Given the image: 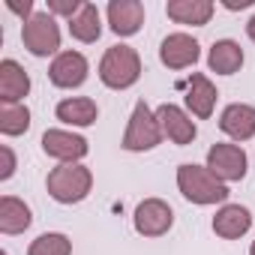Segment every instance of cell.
Listing matches in <instances>:
<instances>
[{
  "instance_id": "1",
  "label": "cell",
  "mask_w": 255,
  "mask_h": 255,
  "mask_svg": "<svg viewBox=\"0 0 255 255\" xmlns=\"http://www.w3.org/2000/svg\"><path fill=\"white\" fill-rule=\"evenodd\" d=\"M45 189L54 201L60 204H78L90 195L93 189V174L87 165L81 162H63L57 168H51L48 180H45Z\"/></svg>"
},
{
  "instance_id": "2",
  "label": "cell",
  "mask_w": 255,
  "mask_h": 255,
  "mask_svg": "<svg viewBox=\"0 0 255 255\" xmlns=\"http://www.w3.org/2000/svg\"><path fill=\"white\" fill-rule=\"evenodd\" d=\"M177 189L192 204H222L228 198V186L210 174L207 165H180L177 168Z\"/></svg>"
},
{
  "instance_id": "3",
  "label": "cell",
  "mask_w": 255,
  "mask_h": 255,
  "mask_svg": "<svg viewBox=\"0 0 255 255\" xmlns=\"http://www.w3.org/2000/svg\"><path fill=\"white\" fill-rule=\"evenodd\" d=\"M99 78L111 90H126L141 78V57L132 45H111L99 60Z\"/></svg>"
},
{
  "instance_id": "4",
  "label": "cell",
  "mask_w": 255,
  "mask_h": 255,
  "mask_svg": "<svg viewBox=\"0 0 255 255\" xmlns=\"http://www.w3.org/2000/svg\"><path fill=\"white\" fill-rule=\"evenodd\" d=\"M162 138L165 135H162V126H159L156 111H150V105L144 99L135 102L132 117H129V126H126V132H123V150H132V153L153 150Z\"/></svg>"
},
{
  "instance_id": "5",
  "label": "cell",
  "mask_w": 255,
  "mask_h": 255,
  "mask_svg": "<svg viewBox=\"0 0 255 255\" xmlns=\"http://www.w3.org/2000/svg\"><path fill=\"white\" fill-rule=\"evenodd\" d=\"M21 42L30 54L36 57H48V54H57L60 48V27L54 21V15L45 9V12H33L24 27H21Z\"/></svg>"
},
{
  "instance_id": "6",
  "label": "cell",
  "mask_w": 255,
  "mask_h": 255,
  "mask_svg": "<svg viewBox=\"0 0 255 255\" xmlns=\"http://www.w3.org/2000/svg\"><path fill=\"white\" fill-rule=\"evenodd\" d=\"M207 168L213 177H219L222 183H234L246 177V153L240 144H213L207 150Z\"/></svg>"
},
{
  "instance_id": "7",
  "label": "cell",
  "mask_w": 255,
  "mask_h": 255,
  "mask_svg": "<svg viewBox=\"0 0 255 255\" xmlns=\"http://www.w3.org/2000/svg\"><path fill=\"white\" fill-rule=\"evenodd\" d=\"M135 231L141 237H162L168 234V228L174 225V210L162 201V198H144L138 207H135Z\"/></svg>"
},
{
  "instance_id": "8",
  "label": "cell",
  "mask_w": 255,
  "mask_h": 255,
  "mask_svg": "<svg viewBox=\"0 0 255 255\" xmlns=\"http://www.w3.org/2000/svg\"><path fill=\"white\" fill-rule=\"evenodd\" d=\"M156 117H159V126H162V135H165L168 141H174V144H180V147L195 141L198 126H195V120H192L180 105L165 102V105L156 108Z\"/></svg>"
},
{
  "instance_id": "9",
  "label": "cell",
  "mask_w": 255,
  "mask_h": 255,
  "mask_svg": "<svg viewBox=\"0 0 255 255\" xmlns=\"http://www.w3.org/2000/svg\"><path fill=\"white\" fill-rule=\"evenodd\" d=\"M87 72H90V66H87V57L81 51H60L51 60V66H48L51 84L54 87H66V90L69 87H81L87 81Z\"/></svg>"
},
{
  "instance_id": "10",
  "label": "cell",
  "mask_w": 255,
  "mask_h": 255,
  "mask_svg": "<svg viewBox=\"0 0 255 255\" xmlns=\"http://www.w3.org/2000/svg\"><path fill=\"white\" fill-rule=\"evenodd\" d=\"M42 150L54 159L63 162H78L87 156V138L84 135H75V132H66V129H45L42 135Z\"/></svg>"
},
{
  "instance_id": "11",
  "label": "cell",
  "mask_w": 255,
  "mask_h": 255,
  "mask_svg": "<svg viewBox=\"0 0 255 255\" xmlns=\"http://www.w3.org/2000/svg\"><path fill=\"white\" fill-rule=\"evenodd\" d=\"M198 54H201V45L189 33H168L159 45V60L168 69H186L198 60Z\"/></svg>"
},
{
  "instance_id": "12",
  "label": "cell",
  "mask_w": 255,
  "mask_h": 255,
  "mask_svg": "<svg viewBox=\"0 0 255 255\" xmlns=\"http://www.w3.org/2000/svg\"><path fill=\"white\" fill-rule=\"evenodd\" d=\"M30 93V75L24 66L12 57L0 60V102L3 105H21V99Z\"/></svg>"
},
{
  "instance_id": "13",
  "label": "cell",
  "mask_w": 255,
  "mask_h": 255,
  "mask_svg": "<svg viewBox=\"0 0 255 255\" xmlns=\"http://www.w3.org/2000/svg\"><path fill=\"white\" fill-rule=\"evenodd\" d=\"M219 129L234 141H249L255 135V108L246 102H231L219 114Z\"/></svg>"
},
{
  "instance_id": "14",
  "label": "cell",
  "mask_w": 255,
  "mask_h": 255,
  "mask_svg": "<svg viewBox=\"0 0 255 255\" xmlns=\"http://www.w3.org/2000/svg\"><path fill=\"white\" fill-rule=\"evenodd\" d=\"M108 24L117 36H132L144 24V6L138 0H111L108 3Z\"/></svg>"
},
{
  "instance_id": "15",
  "label": "cell",
  "mask_w": 255,
  "mask_h": 255,
  "mask_svg": "<svg viewBox=\"0 0 255 255\" xmlns=\"http://www.w3.org/2000/svg\"><path fill=\"white\" fill-rule=\"evenodd\" d=\"M252 228V213L243 204H222L213 216V231L225 240H237Z\"/></svg>"
},
{
  "instance_id": "16",
  "label": "cell",
  "mask_w": 255,
  "mask_h": 255,
  "mask_svg": "<svg viewBox=\"0 0 255 255\" xmlns=\"http://www.w3.org/2000/svg\"><path fill=\"white\" fill-rule=\"evenodd\" d=\"M216 87H213V81L207 78V75H201V72H192V78H189V84H186V108L195 114V117H210L213 114V108H216Z\"/></svg>"
},
{
  "instance_id": "17",
  "label": "cell",
  "mask_w": 255,
  "mask_h": 255,
  "mask_svg": "<svg viewBox=\"0 0 255 255\" xmlns=\"http://www.w3.org/2000/svg\"><path fill=\"white\" fill-rule=\"evenodd\" d=\"M213 3L210 0H168L165 3V12L171 21L177 24H192V27H201L213 18Z\"/></svg>"
},
{
  "instance_id": "18",
  "label": "cell",
  "mask_w": 255,
  "mask_h": 255,
  "mask_svg": "<svg viewBox=\"0 0 255 255\" xmlns=\"http://www.w3.org/2000/svg\"><path fill=\"white\" fill-rule=\"evenodd\" d=\"M207 66L216 75H234L243 66V48L234 39H216L207 54Z\"/></svg>"
},
{
  "instance_id": "19",
  "label": "cell",
  "mask_w": 255,
  "mask_h": 255,
  "mask_svg": "<svg viewBox=\"0 0 255 255\" xmlns=\"http://www.w3.org/2000/svg\"><path fill=\"white\" fill-rule=\"evenodd\" d=\"M54 114H57V120H63L69 126H90V123H96L99 108L90 96H69V99L57 102Z\"/></svg>"
},
{
  "instance_id": "20",
  "label": "cell",
  "mask_w": 255,
  "mask_h": 255,
  "mask_svg": "<svg viewBox=\"0 0 255 255\" xmlns=\"http://www.w3.org/2000/svg\"><path fill=\"white\" fill-rule=\"evenodd\" d=\"M30 222H33L30 207L21 198H15V195L0 198V231L3 234H21L30 228Z\"/></svg>"
},
{
  "instance_id": "21",
  "label": "cell",
  "mask_w": 255,
  "mask_h": 255,
  "mask_svg": "<svg viewBox=\"0 0 255 255\" xmlns=\"http://www.w3.org/2000/svg\"><path fill=\"white\" fill-rule=\"evenodd\" d=\"M69 33H72V39H78V42H96V39L102 36V18H99V9L84 0L81 12H78L75 18H69Z\"/></svg>"
},
{
  "instance_id": "22",
  "label": "cell",
  "mask_w": 255,
  "mask_h": 255,
  "mask_svg": "<svg viewBox=\"0 0 255 255\" xmlns=\"http://www.w3.org/2000/svg\"><path fill=\"white\" fill-rule=\"evenodd\" d=\"M30 129L27 105H0V132L3 135H24Z\"/></svg>"
},
{
  "instance_id": "23",
  "label": "cell",
  "mask_w": 255,
  "mask_h": 255,
  "mask_svg": "<svg viewBox=\"0 0 255 255\" xmlns=\"http://www.w3.org/2000/svg\"><path fill=\"white\" fill-rule=\"evenodd\" d=\"M27 255H72V240L60 231H48L27 246Z\"/></svg>"
},
{
  "instance_id": "24",
  "label": "cell",
  "mask_w": 255,
  "mask_h": 255,
  "mask_svg": "<svg viewBox=\"0 0 255 255\" xmlns=\"http://www.w3.org/2000/svg\"><path fill=\"white\" fill-rule=\"evenodd\" d=\"M84 6V0H48V12L51 15H63V18H75Z\"/></svg>"
},
{
  "instance_id": "25",
  "label": "cell",
  "mask_w": 255,
  "mask_h": 255,
  "mask_svg": "<svg viewBox=\"0 0 255 255\" xmlns=\"http://www.w3.org/2000/svg\"><path fill=\"white\" fill-rule=\"evenodd\" d=\"M0 156H3V168H0V180H9V177L15 174V153H12V147H9V144H3V147H0Z\"/></svg>"
},
{
  "instance_id": "26",
  "label": "cell",
  "mask_w": 255,
  "mask_h": 255,
  "mask_svg": "<svg viewBox=\"0 0 255 255\" xmlns=\"http://www.w3.org/2000/svg\"><path fill=\"white\" fill-rule=\"evenodd\" d=\"M6 9H9V12H15V15H24V21L33 15V3H30V0H24V3H12V0H9Z\"/></svg>"
},
{
  "instance_id": "27",
  "label": "cell",
  "mask_w": 255,
  "mask_h": 255,
  "mask_svg": "<svg viewBox=\"0 0 255 255\" xmlns=\"http://www.w3.org/2000/svg\"><path fill=\"white\" fill-rule=\"evenodd\" d=\"M225 6L228 9H246V6H252V0H225Z\"/></svg>"
},
{
  "instance_id": "28",
  "label": "cell",
  "mask_w": 255,
  "mask_h": 255,
  "mask_svg": "<svg viewBox=\"0 0 255 255\" xmlns=\"http://www.w3.org/2000/svg\"><path fill=\"white\" fill-rule=\"evenodd\" d=\"M246 33H249V39L255 42V15H252V18L246 21Z\"/></svg>"
},
{
  "instance_id": "29",
  "label": "cell",
  "mask_w": 255,
  "mask_h": 255,
  "mask_svg": "<svg viewBox=\"0 0 255 255\" xmlns=\"http://www.w3.org/2000/svg\"><path fill=\"white\" fill-rule=\"evenodd\" d=\"M249 255H255V240H252V246H249Z\"/></svg>"
},
{
  "instance_id": "30",
  "label": "cell",
  "mask_w": 255,
  "mask_h": 255,
  "mask_svg": "<svg viewBox=\"0 0 255 255\" xmlns=\"http://www.w3.org/2000/svg\"><path fill=\"white\" fill-rule=\"evenodd\" d=\"M0 255H9V252H6V249H3V252H0Z\"/></svg>"
}]
</instances>
